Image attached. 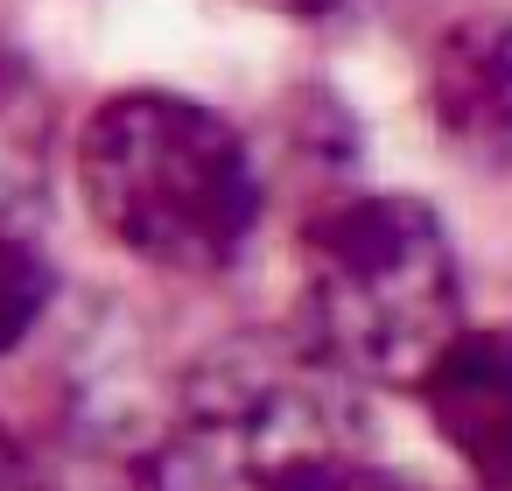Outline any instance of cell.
Listing matches in <instances>:
<instances>
[{"label": "cell", "instance_id": "obj_1", "mask_svg": "<svg viewBox=\"0 0 512 491\" xmlns=\"http://www.w3.org/2000/svg\"><path fill=\"white\" fill-rule=\"evenodd\" d=\"M365 393L288 330H246L204 351L148 456V491H365Z\"/></svg>", "mask_w": 512, "mask_h": 491}, {"label": "cell", "instance_id": "obj_2", "mask_svg": "<svg viewBox=\"0 0 512 491\" xmlns=\"http://www.w3.org/2000/svg\"><path fill=\"white\" fill-rule=\"evenodd\" d=\"M71 169L92 225L162 274H218L260 225V169L239 127L183 92L99 99Z\"/></svg>", "mask_w": 512, "mask_h": 491}, {"label": "cell", "instance_id": "obj_3", "mask_svg": "<svg viewBox=\"0 0 512 491\" xmlns=\"http://www.w3.org/2000/svg\"><path fill=\"white\" fill-rule=\"evenodd\" d=\"M463 330V267L421 197H344L302 232V337L351 386H421Z\"/></svg>", "mask_w": 512, "mask_h": 491}, {"label": "cell", "instance_id": "obj_4", "mask_svg": "<svg viewBox=\"0 0 512 491\" xmlns=\"http://www.w3.org/2000/svg\"><path fill=\"white\" fill-rule=\"evenodd\" d=\"M414 393L449 456L484 491H512V323H463Z\"/></svg>", "mask_w": 512, "mask_h": 491}, {"label": "cell", "instance_id": "obj_5", "mask_svg": "<svg viewBox=\"0 0 512 491\" xmlns=\"http://www.w3.org/2000/svg\"><path fill=\"white\" fill-rule=\"evenodd\" d=\"M428 113L463 162L512 169V15L505 8H477L435 36Z\"/></svg>", "mask_w": 512, "mask_h": 491}, {"label": "cell", "instance_id": "obj_6", "mask_svg": "<svg viewBox=\"0 0 512 491\" xmlns=\"http://www.w3.org/2000/svg\"><path fill=\"white\" fill-rule=\"evenodd\" d=\"M57 176V106L29 50L0 29V232H15L50 204Z\"/></svg>", "mask_w": 512, "mask_h": 491}, {"label": "cell", "instance_id": "obj_7", "mask_svg": "<svg viewBox=\"0 0 512 491\" xmlns=\"http://www.w3.org/2000/svg\"><path fill=\"white\" fill-rule=\"evenodd\" d=\"M50 309V267L36 260L29 239L0 232V351H15Z\"/></svg>", "mask_w": 512, "mask_h": 491}, {"label": "cell", "instance_id": "obj_8", "mask_svg": "<svg viewBox=\"0 0 512 491\" xmlns=\"http://www.w3.org/2000/svg\"><path fill=\"white\" fill-rule=\"evenodd\" d=\"M0 491H43L36 484V463H29V449L15 442L8 421H0Z\"/></svg>", "mask_w": 512, "mask_h": 491}, {"label": "cell", "instance_id": "obj_9", "mask_svg": "<svg viewBox=\"0 0 512 491\" xmlns=\"http://www.w3.org/2000/svg\"><path fill=\"white\" fill-rule=\"evenodd\" d=\"M260 8H281V15H330L337 0H260Z\"/></svg>", "mask_w": 512, "mask_h": 491}]
</instances>
